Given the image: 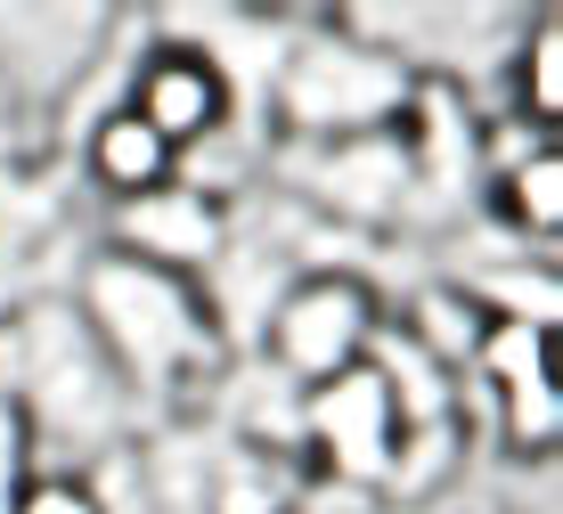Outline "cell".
I'll return each instance as SVG.
<instances>
[{
  "mask_svg": "<svg viewBox=\"0 0 563 514\" xmlns=\"http://www.w3.org/2000/svg\"><path fill=\"white\" fill-rule=\"evenodd\" d=\"M221 221L229 205H212L205 188L188 181H164L147 196H131V205H107V253H123V262H147V270H172V278H197V270L221 253Z\"/></svg>",
  "mask_w": 563,
  "mask_h": 514,
  "instance_id": "9c48e42d",
  "label": "cell"
},
{
  "mask_svg": "<svg viewBox=\"0 0 563 514\" xmlns=\"http://www.w3.org/2000/svg\"><path fill=\"white\" fill-rule=\"evenodd\" d=\"M409 74L384 50H367L360 33H343L335 17H295L278 66L262 90V131L269 140H367V131H393L409 107Z\"/></svg>",
  "mask_w": 563,
  "mask_h": 514,
  "instance_id": "3957f363",
  "label": "cell"
},
{
  "mask_svg": "<svg viewBox=\"0 0 563 514\" xmlns=\"http://www.w3.org/2000/svg\"><path fill=\"white\" fill-rule=\"evenodd\" d=\"M400 441V408L384 392L376 360L327 375V384L302 392V466L310 482H335V490H376L384 499V466H393Z\"/></svg>",
  "mask_w": 563,
  "mask_h": 514,
  "instance_id": "52a82bcc",
  "label": "cell"
},
{
  "mask_svg": "<svg viewBox=\"0 0 563 514\" xmlns=\"http://www.w3.org/2000/svg\"><path fill=\"white\" fill-rule=\"evenodd\" d=\"M74 310L82 327L99 335V351L114 360L123 392L140 401V417H188L229 368V343L212 327L197 278H172V270H147V262H123V253H82L74 270Z\"/></svg>",
  "mask_w": 563,
  "mask_h": 514,
  "instance_id": "6da1fadb",
  "label": "cell"
},
{
  "mask_svg": "<svg viewBox=\"0 0 563 514\" xmlns=\"http://www.w3.org/2000/svg\"><path fill=\"white\" fill-rule=\"evenodd\" d=\"M131 25V9H90V0H0V83L33 114V131L57 123V107H74L99 74L114 66V33Z\"/></svg>",
  "mask_w": 563,
  "mask_h": 514,
  "instance_id": "5b68a950",
  "label": "cell"
},
{
  "mask_svg": "<svg viewBox=\"0 0 563 514\" xmlns=\"http://www.w3.org/2000/svg\"><path fill=\"white\" fill-rule=\"evenodd\" d=\"M507 114L522 140H555L563 123V9H531L507 50Z\"/></svg>",
  "mask_w": 563,
  "mask_h": 514,
  "instance_id": "7c38bea8",
  "label": "cell"
},
{
  "mask_svg": "<svg viewBox=\"0 0 563 514\" xmlns=\"http://www.w3.org/2000/svg\"><path fill=\"white\" fill-rule=\"evenodd\" d=\"M295 514H400L393 499H376V490H335V482H310Z\"/></svg>",
  "mask_w": 563,
  "mask_h": 514,
  "instance_id": "2e32d148",
  "label": "cell"
},
{
  "mask_svg": "<svg viewBox=\"0 0 563 514\" xmlns=\"http://www.w3.org/2000/svg\"><path fill=\"white\" fill-rule=\"evenodd\" d=\"M42 155V131H33V114L9 98V83H0V172L9 164H33Z\"/></svg>",
  "mask_w": 563,
  "mask_h": 514,
  "instance_id": "9a60e30c",
  "label": "cell"
},
{
  "mask_svg": "<svg viewBox=\"0 0 563 514\" xmlns=\"http://www.w3.org/2000/svg\"><path fill=\"white\" fill-rule=\"evenodd\" d=\"M123 107L140 114V123H147L172 155H197V147L221 140V131H245L238 90L221 83V66H212L205 50H188V42H164V33L131 50ZM245 140H254V131H245Z\"/></svg>",
  "mask_w": 563,
  "mask_h": 514,
  "instance_id": "ba28073f",
  "label": "cell"
},
{
  "mask_svg": "<svg viewBox=\"0 0 563 514\" xmlns=\"http://www.w3.org/2000/svg\"><path fill=\"white\" fill-rule=\"evenodd\" d=\"M490 221L515 237L522 253H548L555 262V237H563V147L555 140H522L507 155H490V188H482Z\"/></svg>",
  "mask_w": 563,
  "mask_h": 514,
  "instance_id": "8fae6325",
  "label": "cell"
},
{
  "mask_svg": "<svg viewBox=\"0 0 563 514\" xmlns=\"http://www.w3.org/2000/svg\"><path fill=\"white\" fill-rule=\"evenodd\" d=\"M33 473V441H25V425H16V408H9V392H0V514L16 506V482Z\"/></svg>",
  "mask_w": 563,
  "mask_h": 514,
  "instance_id": "5bb4252c",
  "label": "cell"
},
{
  "mask_svg": "<svg viewBox=\"0 0 563 514\" xmlns=\"http://www.w3.org/2000/svg\"><path fill=\"white\" fill-rule=\"evenodd\" d=\"M343 33H360L367 50H384L409 83H441L474 98L482 83L507 74V50L531 9H482V0H352L327 9Z\"/></svg>",
  "mask_w": 563,
  "mask_h": 514,
  "instance_id": "277c9868",
  "label": "cell"
},
{
  "mask_svg": "<svg viewBox=\"0 0 563 514\" xmlns=\"http://www.w3.org/2000/svg\"><path fill=\"white\" fill-rule=\"evenodd\" d=\"M9 514H99V499H90L82 466H33L25 482H16Z\"/></svg>",
  "mask_w": 563,
  "mask_h": 514,
  "instance_id": "4fadbf2b",
  "label": "cell"
},
{
  "mask_svg": "<svg viewBox=\"0 0 563 514\" xmlns=\"http://www.w3.org/2000/svg\"><path fill=\"white\" fill-rule=\"evenodd\" d=\"M384 319H393L384 278H367V270H310V278H295L278 294V310H269L262 343L245 351V360L278 368L295 392H310V384H327V375L360 368L367 351H376Z\"/></svg>",
  "mask_w": 563,
  "mask_h": 514,
  "instance_id": "8992f818",
  "label": "cell"
},
{
  "mask_svg": "<svg viewBox=\"0 0 563 514\" xmlns=\"http://www.w3.org/2000/svg\"><path fill=\"white\" fill-rule=\"evenodd\" d=\"M0 392L33 441V466H42V449L49 466H90L123 449L131 433H147L140 401L123 392V375L99 351V335L82 327L66 286L33 294L0 319Z\"/></svg>",
  "mask_w": 563,
  "mask_h": 514,
  "instance_id": "7a4b0ae2",
  "label": "cell"
},
{
  "mask_svg": "<svg viewBox=\"0 0 563 514\" xmlns=\"http://www.w3.org/2000/svg\"><path fill=\"white\" fill-rule=\"evenodd\" d=\"M57 164L74 172L99 205H131V196H147V188H164V181H180V155H172L155 131L140 123V114L114 98L107 114H90L82 123V140H74Z\"/></svg>",
  "mask_w": 563,
  "mask_h": 514,
  "instance_id": "30bf717a",
  "label": "cell"
}]
</instances>
